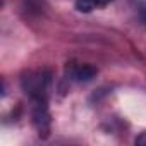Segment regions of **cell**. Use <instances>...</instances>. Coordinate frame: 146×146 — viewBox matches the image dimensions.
Segmentation results:
<instances>
[{"label":"cell","instance_id":"cell-1","mask_svg":"<svg viewBox=\"0 0 146 146\" xmlns=\"http://www.w3.org/2000/svg\"><path fill=\"white\" fill-rule=\"evenodd\" d=\"M33 122L35 127L38 129V134L46 137L50 131V113L46 108V100L45 98H36L35 100V110H33Z\"/></svg>","mask_w":146,"mask_h":146},{"label":"cell","instance_id":"cell-2","mask_svg":"<svg viewBox=\"0 0 146 146\" xmlns=\"http://www.w3.org/2000/svg\"><path fill=\"white\" fill-rule=\"evenodd\" d=\"M110 2H112V0H78V2H76V9L79 12H91L93 9L108 5Z\"/></svg>","mask_w":146,"mask_h":146},{"label":"cell","instance_id":"cell-3","mask_svg":"<svg viewBox=\"0 0 146 146\" xmlns=\"http://www.w3.org/2000/svg\"><path fill=\"white\" fill-rule=\"evenodd\" d=\"M96 76V69L91 67V65H83V67H78L74 70V78L81 83H86V81H91L93 78Z\"/></svg>","mask_w":146,"mask_h":146},{"label":"cell","instance_id":"cell-4","mask_svg":"<svg viewBox=\"0 0 146 146\" xmlns=\"http://www.w3.org/2000/svg\"><path fill=\"white\" fill-rule=\"evenodd\" d=\"M139 16H141V19H143V23H146V5H143V7L139 9Z\"/></svg>","mask_w":146,"mask_h":146},{"label":"cell","instance_id":"cell-5","mask_svg":"<svg viewBox=\"0 0 146 146\" xmlns=\"http://www.w3.org/2000/svg\"><path fill=\"white\" fill-rule=\"evenodd\" d=\"M136 143H137V144H144V143H146V134H143V136H139V137L136 139Z\"/></svg>","mask_w":146,"mask_h":146}]
</instances>
